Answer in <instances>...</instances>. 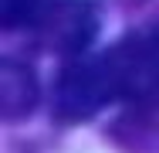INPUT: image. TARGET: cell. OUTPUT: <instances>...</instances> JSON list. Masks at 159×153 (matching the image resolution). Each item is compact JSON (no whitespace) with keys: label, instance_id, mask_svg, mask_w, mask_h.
I'll return each instance as SVG.
<instances>
[{"label":"cell","instance_id":"cell-3","mask_svg":"<svg viewBox=\"0 0 159 153\" xmlns=\"http://www.w3.org/2000/svg\"><path fill=\"white\" fill-rule=\"evenodd\" d=\"M27 31H34V37L48 51L78 58V55H85V48L95 37L98 17L88 0H48Z\"/></svg>","mask_w":159,"mask_h":153},{"label":"cell","instance_id":"cell-1","mask_svg":"<svg viewBox=\"0 0 159 153\" xmlns=\"http://www.w3.org/2000/svg\"><path fill=\"white\" fill-rule=\"evenodd\" d=\"M102 58L115 102H129L135 112H159V31H132Z\"/></svg>","mask_w":159,"mask_h":153},{"label":"cell","instance_id":"cell-4","mask_svg":"<svg viewBox=\"0 0 159 153\" xmlns=\"http://www.w3.org/2000/svg\"><path fill=\"white\" fill-rule=\"evenodd\" d=\"M37 102V82H34L31 68L17 65V61H3L0 65V109L3 119H20L27 116Z\"/></svg>","mask_w":159,"mask_h":153},{"label":"cell","instance_id":"cell-5","mask_svg":"<svg viewBox=\"0 0 159 153\" xmlns=\"http://www.w3.org/2000/svg\"><path fill=\"white\" fill-rule=\"evenodd\" d=\"M44 3H48V0H0V21H3L7 31L31 27Z\"/></svg>","mask_w":159,"mask_h":153},{"label":"cell","instance_id":"cell-2","mask_svg":"<svg viewBox=\"0 0 159 153\" xmlns=\"http://www.w3.org/2000/svg\"><path fill=\"white\" fill-rule=\"evenodd\" d=\"M108 102H115V92H112L102 55H78L64 61V68L54 78V95H51L54 119L64 126L85 122L95 112H102Z\"/></svg>","mask_w":159,"mask_h":153}]
</instances>
